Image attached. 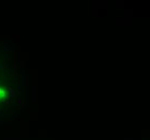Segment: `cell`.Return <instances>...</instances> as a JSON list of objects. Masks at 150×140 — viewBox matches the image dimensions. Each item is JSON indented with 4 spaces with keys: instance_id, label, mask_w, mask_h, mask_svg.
I'll use <instances>...</instances> for the list:
<instances>
[{
    "instance_id": "cell-1",
    "label": "cell",
    "mask_w": 150,
    "mask_h": 140,
    "mask_svg": "<svg viewBox=\"0 0 150 140\" xmlns=\"http://www.w3.org/2000/svg\"><path fill=\"white\" fill-rule=\"evenodd\" d=\"M6 94H8V92L3 86H0V99H4L6 97Z\"/></svg>"
}]
</instances>
